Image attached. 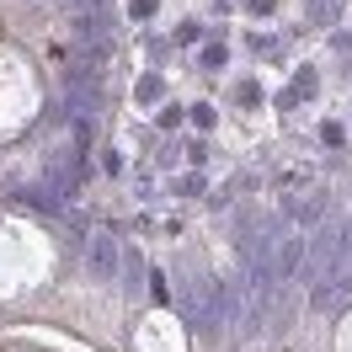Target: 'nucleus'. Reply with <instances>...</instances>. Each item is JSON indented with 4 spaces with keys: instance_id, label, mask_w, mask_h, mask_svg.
Returning <instances> with one entry per match:
<instances>
[{
    "instance_id": "nucleus-1",
    "label": "nucleus",
    "mask_w": 352,
    "mask_h": 352,
    "mask_svg": "<svg viewBox=\"0 0 352 352\" xmlns=\"http://www.w3.org/2000/svg\"><path fill=\"white\" fill-rule=\"evenodd\" d=\"M224 283H214V278H203V272H192V283H187V294H182V309H187V320L203 331H219L224 326Z\"/></svg>"
},
{
    "instance_id": "nucleus-2",
    "label": "nucleus",
    "mask_w": 352,
    "mask_h": 352,
    "mask_svg": "<svg viewBox=\"0 0 352 352\" xmlns=\"http://www.w3.org/2000/svg\"><path fill=\"white\" fill-rule=\"evenodd\" d=\"M65 96H69V107L80 112V118H91V112L102 107V65L75 59V65L65 69Z\"/></svg>"
},
{
    "instance_id": "nucleus-3",
    "label": "nucleus",
    "mask_w": 352,
    "mask_h": 352,
    "mask_svg": "<svg viewBox=\"0 0 352 352\" xmlns=\"http://www.w3.org/2000/svg\"><path fill=\"white\" fill-rule=\"evenodd\" d=\"M91 272H96L102 283H107L112 272H118V245H112L107 235H96V241H91Z\"/></svg>"
},
{
    "instance_id": "nucleus-4",
    "label": "nucleus",
    "mask_w": 352,
    "mask_h": 352,
    "mask_svg": "<svg viewBox=\"0 0 352 352\" xmlns=\"http://www.w3.org/2000/svg\"><path fill=\"white\" fill-rule=\"evenodd\" d=\"M320 214H326V203H320V192H315V198H309V203H299V208H294V219H320Z\"/></svg>"
}]
</instances>
